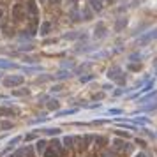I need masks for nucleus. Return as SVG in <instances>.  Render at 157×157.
I'll list each match as a JSON object with an SVG mask.
<instances>
[{"mask_svg":"<svg viewBox=\"0 0 157 157\" xmlns=\"http://www.w3.org/2000/svg\"><path fill=\"white\" fill-rule=\"evenodd\" d=\"M113 150H115L116 155H127V154L132 152V145H129V143L122 141V139H116L115 145H113Z\"/></svg>","mask_w":157,"mask_h":157,"instance_id":"nucleus-1","label":"nucleus"},{"mask_svg":"<svg viewBox=\"0 0 157 157\" xmlns=\"http://www.w3.org/2000/svg\"><path fill=\"white\" fill-rule=\"evenodd\" d=\"M73 2H76V0H73Z\"/></svg>","mask_w":157,"mask_h":157,"instance_id":"nucleus-9","label":"nucleus"},{"mask_svg":"<svg viewBox=\"0 0 157 157\" xmlns=\"http://www.w3.org/2000/svg\"><path fill=\"white\" fill-rule=\"evenodd\" d=\"M44 157H60V143H57V141H55L50 148H46Z\"/></svg>","mask_w":157,"mask_h":157,"instance_id":"nucleus-2","label":"nucleus"},{"mask_svg":"<svg viewBox=\"0 0 157 157\" xmlns=\"http://www.w3.org/2000/svg\"><path fill=\"white\" fill-rule=\"evenodd\" d=\"M2 16H4V11L0 9V20H2Z\"/></svg>","mask_w":157,"mask_h":157,"instance_id":"nucleus-8","label":"nucleus"},{"mask_svg":"<svg viewBox=\"0 0 157 157\" xmlns=\"http://www.w3.org/2000/svg\"><path fill=\"white\" fill-rule=\"evenodd\" d=\"M37 148H39V150H42V148H44V141H41V143L37 145Z\"/></svg>","mask_w":157,"mask_h":157,"instance_id":"nucleus-7","label":"nucleus"},{"mask_svg":"<svg viewBox=\"0 0 157 157\" xmlns=\"http://www.w3.org/2000/svg\"><path fill=\"white\" fill-rule=\"evenodd\" d=\"M12 16H14V20H23L25 18V7L21 5V4H18V5H14L12 7Z\"/></svg>","mask_w":157,"mask_h":157,"instance_id":"nucleus-3","label":"nucleus"},{"mask_svg":"<svg viewBox=\"0 0 157 157\" xmlns=\"http://www.w3.org/2000/svg\"><path fill=\"white\" fill-rule=\"evenodd\" d=\"M21 81H23L21 76H16V78H5V80H4V85H5V87H14V85H20Z\"/></svg>","mask_w":157,"mask_h":157,"instance_id":"nucleus-4","label":"nucleus"},{"mask_svg":"<svg viewBox=\"0 0 157 157\" xmlns=\"http://www.w3.org/2000/svg\"><path fill=\"white\" fill-rule=\"evenodd\" d=\"M48 30H50V23H44L42 25V34H48Z\"/></svg>","mask_w":157,"mask_h":157,"instance_id":"nucleus-6","label":"nucleus"},{"mask_svg":"<svg viewBox=\"0 0 157 157\" xmlns=\"http://www.w3.org/2000/svg\"><path fill=\"white\" fill-rule=\"evenodd\" d=\"M11 113H14V110H5V108L0 110V115H11Z\"/></svg>","mask_w":157,"mask_h":157,"instance_id":"nucleus-5","label":"nucleus"}]
</instances>
